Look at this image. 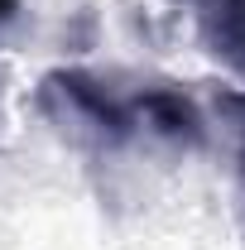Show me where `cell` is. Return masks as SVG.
I'll use <instances>...</instances> for the list:
<instances>
[{
    "mask_svg": "<svg viewBox=\"0 0 245 250\" xmlns=\"http://www.w3.org/2000/svg\"><path fill=\"white\" fill-rule=\"evenodd\" d=\"M39 111L48 116V125L92 149H121L130 140L144 135L140 125V101L121 96L111 82H101L96 72L82 67H58L39 82Z\"/></svg>",
    "mask_w": 245,
    "mask_h": 250,
    "instance_id": "cell-1",
    "label": "cell"
},
{
    "mask_svg": "<svg viewBox=\"0 0 245 250\" xmlns=\"http://www.w3.org/2000/svg\"><path fill=\"white\" fill-rule=\"evenodd\" d=\"M202 34H207V48L226 67L245 72V0H207Z\"/></svg>",
    "mask_w": 245,
    "mask_h": 250,
    "instance_id": "cell-2",
    "label": "cell"
},
{
    "mask_svg": "<svg viewBox=\"0 0 245 250\" xmlns=\"http://www.w3.org/2000/svg\"><path fill=\"white\" fill-rule=\"evenodd\" d=\"M221 106H226V116L236 125V159H241V178H245V92H231Z\"/></svg>",
    "mask_w": 245,
    "mask_h": 250,
    "instance_id": "cell-3",
    "label": "cell"
},
{
    "mask_svg": "<svg viewBox=\"0 0 245 250\" xmlns=\"http://www.w3.org/2000/svg\"><path fill=\"white\" fill-rule=\"evenodd\" d=\"M15 10H20V0H0V24H5V20H10Z\"/></svg>",
    "mask_w": 245,
    "mask_h": 250,
    "instance_id": "cell-4",
    "label": "cell"
},
{
    "mask_svg": "<svg viewBox=\"0 0 245 250\" xmlns=\"http://www.w3.org/2000/svg\"><path fill=\"white\" fill-rule=\"evenodd\" d=\"M202 5H207V0H202Z\"/></svg>",
    "mask_w": 245,
    "mask_h": 250,
    "instance_id": "cell-5",
    "label": "cell"
}]
</instances>
